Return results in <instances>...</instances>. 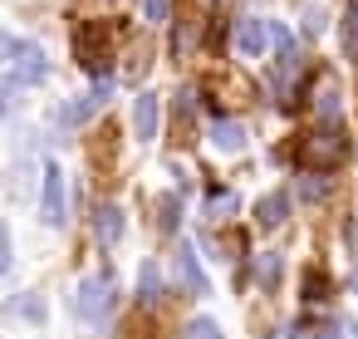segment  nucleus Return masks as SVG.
Here are the masks:
<instances>
[{
	"instance_id": "nucleus-16",
	"label": "nucleus",
	"mask_w": 358,
	"mask_h": 339,
	"mask_svg": "<svg viewBox=\"0 0 358 339\" xmlns=\"http://www.w3.org/2000/svg\"><path fill=\"white\" fill-rule=\"evenodd\" d=\"M182 334H187V339H221V324H216V319H192Z\"/></svg>"
},
{
	"instance_id": "nucleus-17",
	"label": "nucleus",
	"mask_w": 358,
	"mask_h": 339,
	"mask_svg": "<svg viewBox=\"0 0 358 339\" xmlns=\"http://www.w3.org/2000/svg\"><path fill=\"white\" fill-rule=\"evenodd\" d=\"M143 15H148V25H167L172 0H143Z\"/></svg>"
},
{
	"instance_id": "nucleus-9",
	"label": "nucleus",
	"mask_w": 358,
	"mask_h": 339,
	"mask_svg": "<svg viewBox=\"0 0 358 339\" xmlns=\"http://www.w3.org/2000/svg\"><path fill=\"white\" fill-rule=\"evenodd\" d=\"M94 226H99V246H103V251H113V246L123 241V212H118L113 202H108V207H99Z\"/></svg>"
},
{
	"instance_id": "nucleus-10",
	"label": "nucleus",
	"mask_w": 358,
	"mask_h": 339,
	"mask_svg": "<svg viewBox=\"0 0 358 339\" xmlns=\"http://www.w3.org/2000/svg\"><path fill=\"white\" fill-rule=\"evenodd\" d=\"M211 143H216L221 153H241V148H245V123H236V118H216V123H211Z\"/></svg>"
},
{
	"instance_id": "nucleus-6",
	"label": "nucleus",
	"mask_w": 358,
	"mask_h": 339,
	"mask_svg": "<svg viewBox=\"0 0 358 339\" xmlns=\"http://www.w3.org/2000/svg\"><path fill=\"white\" fill-rule=\"evenodd\" d=\"M40 216L45 226H64V172L55 162L45 167V182H40Z\"/></svg>"
},
{
	"instance_id": "nucleus-2",
	"label": "nucleus",
	"mask_w": 358,
	"mask_h": 339,
	"mask_svg": "<svg viewBox=\"0 0 358 339\" xmlns=\"http://www.w3.org/2000/svg\"><path fill=\"white\" fill-rule=\"evenodd\" d=\"M108 35H113V25L108 20H84L79 30H74V60L89 69V74H99V79H108Z\"/></svg>"
},
{
	"instance_id": "nucleus-8",
	"label": "nucleus",
	"mask_w": 358,
	"mask_h": 339,
	"mask_svg": "<svg viewBox=\"0 0 358 339\" xmlns=\"http://www.w3.org/2000/svg\"><path fill=\"white\" fill-rule=\"evenodd\" d=\"M265 45H270V40H265V20H255V15H250V20H236V50H241L245 60H255Z\"/></svg>"
},
{
	"instance_id": "nucleus-26",
	"label": "nucleus",
	"mask_w": 358,
	"mask_h": 339,
	"mask_svg": "<svg viewBox=\"0 0 358 339\" xmlns=\"http://www.w3.org/2000/svg\"><path fill=\"white\" fill-rule=\"evenodd\" d=\"M353 290H358V270H353Z\"/></svg>"
},
{
	"instance_id": "nucleus-21",
	"label": "nucleus",
	"mask_w": 358,
	"mask_h": 339,
	"mask_svg": "<svg viewBox=\"0 0 358 339\" xmlns=\"http://www.w3.org/2000/svg\"><path fill=\"white\" fill-rule=\"evenodd\" d=\"M25 55V40H15V35H6V30H0V60H6V64H15Z\"/></svg>"
},
{
	"instance_id": "nucleus-15",
	"label": "nucleus",
	"mask_w": 358,
	"mask_h": 339,
	"mask_svg": "<svg viewBox=\"0 0 358 339\" xmlns=\"http://www.w3.org/2000/svg\"><path fill=\"white\" fill-rule=\"evenodd\" d=\"M343 50H348V55H358V0L343 11Z\"/></svg>"
},
{
	"instance_id": "nucleus-7",
	"label": "nucleus",
	"mask_w": 358,
	"mask_h": 339,
	"mask_svg": "<svg viewBox=\"0 0 358 339\" xmlns=\"http://www.w3.org/2000/svg\"><path fill=\"white\" fill-rule=\"evenodd\" d=\"M133 128H138V138H157V128H162V99L157 94H138Z\"/></svg>"
},
{
	"instance_id": "nucleus-23",
	"label": "nucleus",
	"mask_w": 358,
	"mask_h": 339,
	"mask_svg": "<svg viewBox=\"0 0 358 339\" xmlns=\"http://www.w3.org/2000/svg\"><path fill=\"white\" fill-rule=\"evenodd\" d=\"M324 25H329V15H324V11H314V6H309V11H304V35H309V40H314V35H324Z\"/></svg>"
},
{
	"instance_id": "nucleus-19",
	"label": "nucleus",
	"mask_w": 358,
	"mask_h": 339,
	"mask_svg": "<svg viewBox=\"0 0 358 339\" xmlns=\"http://www.w3.org/2000/svg\"><path fill=\"white\" fill-rule=\"evenodd\" d=\"M324 290H329V280H324V270H309V275H304V300L314 305V300H324Z\"/></svg>"
},
{
	"instance_id": "nucleus-18",
	"label": "nucleus",
	"mask_w": 358,
	"mask_h": 339,
	"mask_svg": "<svg viewBox=\"0 0 358 339\" xmlns=\"http://www.w3.org/2000/svg\"><path fill=\"white\" fill-rule=\"evenodd\" d=\"M192 109H196V89H182V94H177V128L192 123Z\"/></svg>"
},
{
	"instance_id": "nucleus-20",
	"label": "nucleus",
	"mask_w": 358,
	"mask_h": 339,
	"mask_svg": "<svg viewBox=\"0 0 358 339\" xmlns=\"http://www.w3.org/2000/svg\"><path fill=\"white\" fill-rule=\"evenodd\" d=\"M15 314H25V319H35V324H40V319H45V300L20 295V300H15Z\"/></svg>"
},
{
	"instance_id": "nucleus-12",
	"label": "nucleus",
	"mask_w": 358,
	"mask_h": 339,
	"mask_svg": "<svg viewBox=\"0 0 358 339\" xmlns=\"http://www.w3.org/2000/svg\"><path fill=\"white\" fill-rule=\"evenodd\" d=\"M152 212H157V216H152V221H157V231H162V236H172V231H177V221H182V216H177V212H182V197H177V192H162V197L152 202Z\"/></svg>"
},
{
	"instance_id": "nucleus-22",
	"label": "nucleus",
	"mask_w": 358,
	"mask_h": 339,
	"mask_svg": "<svg viewBox=\"0 0 358 339\" xmlns=\"http://www.w3.org/2000/svg\"><path fill=\"white\" fill-rule=\"evenodd\" d=\"M280 270H285V265H280V256H260V285H265V290L280 280Z\"/></svg>"
},
{
	"instance_id": "nucleus-11",
	"label": "nucleus",
	"mask_w": 358,
	"mask_h": 339,
	"mask_svg": "<svg viewBox=\"0 0 358 339\" xmlns=\"http://www.w3.org/2000/svg\"><path fill=\"white\" fill-rule=\"evenodd\" d=\"M285 216H289V197H285V192H270V197H260V207H255V221H260L265 231H275Z\"/></svg>"
},
{
	"instance_id": "nucleus-1",
	"label": "nucleus",
	"mask_w": 358,
	"mask_h": 339,
	"mask_svg": "<svg viewBox=\"0 0 358 339\" xmlns=\"http://www.w3.org/2000/svg\"><path fill=\"white\" fill-rule=\"evenodd\" d=\"M348 153H353V138L338 123H324V128H314V133L299 138V153L294 158H299L304 172H334V167L348 162Z\"/></svg>"
},
{
	"instance_id": "nucleus-13",
	"label": "nucleus",
	"mask_w": 358,
	"mask_h": 339,
	"mask_svg": "<svg viewBox=\"0 0 358 339\" xmlns=\"http://www.w3.org/2000/svg\"><path fill=\"white\" fill-rule=\"evenodd\" d=\"M138 300L143 305L162 300V270H157V261H143V270H138Z\"/></svg>"
},
{
	"instance_id": "nucleus-3",
	"label": "nucleus",
	"mask_w": 358,
	"mask_h": 339,
	"mask_svg": "<svg viewBox=\"0 0 358 339\" xmlns=\"http://www.w3.org/2000/svg\"><path fill=\"white\" fill-rule=\"evenodd\" d=\"M113 275H84L79 285H74V295H69V305H74V314L79 319H108V310H113Z\"/></svg>"
},
{
	"instance_id": "nucleus-4",
	"label": "nucleus",
	"mask_w": 358,
	"mask_h": 339,
	"mask_svg": "<svg viewBox=\"0 0 358 339\" xmlns=\"http://www.w3.org/2000/svg\"><path fill=\"white\" fill-rule=\"evenodd\" d=\"M172 270H177V290H182V295H211V280H206V270L196 265V246H177Z\"/></svg>"
},
{
	"instance_id": "nucleus-24",
	"label": "nucleus",
	"mask_w": 358,
	"mask_h": 339,
	"mask_svg": "<svg viewBox=\"0 0 358 339\" xmlns=\"http://www.w3.org/2000/svg\"><path fill=\"white\" fill-rule=\"evenodd\" d=\"M10 270V231H6V221H0V275Z\"/></svg>"
},
{
	"instance_id": "nucleus-14",
	"label": "nucleus",
	"mask_w": 358,
	"mask_h": 339,
	"mask_svg": "<svg viewBox=\"0 0 358 339\" xmlns=\"http://www.w3.org/2000/svg\"><path fill=\"white\" fill-rule=\"evenodd\" d=\"M319 113H324V118H334V113H338V84H334V74H324V79H319Z\"/></svg>"
},
{
	"instance_id": "nucleus-25",
	"label": "nucleus",
	"mask_w": 358,
	"mask_h": 339,
	"mask_svg": "<svg viewBox=\"0 0 358 339\" xmlns=\"http://www.w3.org/2000/svg\"><path fill=\"white\" fill-rule=\"evenodd\" d=\"M299 197H304V202H319V197H324V182L304 177V182H299Z\"/></svg>"
},
{
	"instance_id": "nucleus-5",
	"label": "nucleus",
	"mask_w": 358,
	"mask_h": 339,
	"mask_svg": "<svg viewBox=\"0 0 358 339\" xmlns=\"http://www.w3.org/2000/svg\"><path fill=\"white\" fill-rule=\"evenodd\" d=\"M15 89H35V84H45L50 79V60H45V50L40 45H25V55L10 64V74H6Z\"/></svg>"
}]
</instances>
